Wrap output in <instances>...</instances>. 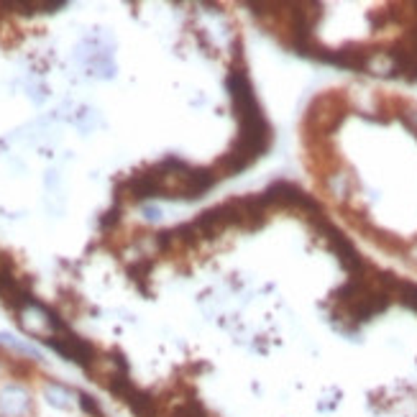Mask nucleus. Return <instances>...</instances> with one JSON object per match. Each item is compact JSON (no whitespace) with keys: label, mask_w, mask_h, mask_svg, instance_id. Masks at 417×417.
Listing matches in <instances>:
<instances>
[{"label":"nucleus","mask_w":417,"mask_h":417,"mask_svg":"<svg viewBox=\"0 0 417 417\" xmlns=\"http://www.w3.org/2000/svg\"><path fill=\"white\" fill-rule=\"evenodd\" d=\"M0 410L6 417H29L31 415V397L21 384H6L0 392Z\"/></svg>","instance_id":"nucleus-2"},{"label":"nucleus","mask_w":417,"mask_h":417,"mask_svg":"<svg viewBox=\"0 0 417 417\" xmlns=\"http://www.w3.org/2000/svg\"><path fill=\"white\" fill-rule=\"evenodd\" d=\"M77 397H80V407L85 410V415H90V417H103V407L97 404L95 397L85 395V392H80Z\"/></svg>","instance_id":"nucleus-7"},{"label":"nucleus","mask_w":417,"mask_h":417,"mask_svg":"<svg viewBox=\"0 0 417 417\" xmlns=\"http://www.w3.org/2000/svg\"><path fill=\"white\" fill-rule=\"evenodd\" d=\"M351 187H353V179H351V174H343V171H338V174H330V177H328V190H330V195H335V197H338V200L348 197Z\"/></svg>","instance_id":"nucleus-5"},{"label":"nucleus","mask_w":417,"mask_h":417,"mask_svg":"<svg viewBox=\"0 0 417 417\" xmlns=\"http://www.w3.org/2000/svg\"><path fill=\"white\" fill-rule=\"evenodd\" d=\"M171 417H213V415H210L197 400H185V402H179L177 407L171 410Z\"/></svg>","instance_id":"nucleus-6"},{"label":"nucleus","mask_w":417,"mask_h":417,"mask_svg":"<svg viewBox=\"0 0 417 417\" xmlns=\"http://www.w3.org/2000/svg\"><path fill=\"white\" fill-rule=\"evenodd\" d=\"M44 397L46 402L52 404V407H57V410H72V400H75V392L69 387H64V384H59V381H49L44 387Z\"/></svg>","instance_id":"nucleus-4"},{"label":"nucleus","mask_w":417,"mask_h":417,"mask_svg":"<svg viewBox=\"0 0 417 417\" xmlns=\"http://www.w3.org/2000/svg\"><path fill=\"white\" fill-rule=\"evenodd\" d=\"M402 123L410 128V134L417 139V111H404L402 113Z\"/></svg>","instance_id":"nucleus-8"},{"label":"nucleus","mask_w":417,"mask_h":417,"mask_svg":"<svg viewBox=\"0 0 417 417\" xmlns=\"http://www.w3.org/2000/svg\"><path fill=\"white\" fill-rule=\"evenodd\" d=\"M410 259H412V264H415V267H417V243L410 248Z\"/></svg>","instance_id":"nucleus-10"},{"label":"nucleus","mask_w":417,"mask_h":417,"mask_svg":"<svg viewBox=\"0 0 417 417\" xmlns=\"http://www.w3.org/2000/svg\"><path fill=\"white\" fill-rule=\"evenodd\" d=\"M126 404L136 417H159V400L139 387H134V392L126 397Z\"/></svg>","instance_id":"nucleus-3"},{"label":"nucleus","mask_w":417,"mask_h":417,"mask_svg":"<svg viewBox=\"0 0 417 417\" xmlns=\"http://www.w3.org/2000/svg\"><path fill=\"white\" fill-rule=\"evenodd\" d=\"M143 215L149 218V220H159V218H162V210L159 208H143Z\"/></svg>","instance_id":"nucleus-9"},{"label":"nucleus","mask_w":417,"mask_h":417,"mask_svg":"<svg viewBox=\"0 0 417 417\" xmlns=\"http://www.w3.org/2000/svg\"><path fill=\"white\" fill-rule=\"evenodd\" d=\"M46 346L52 351H57L62 358H67V361H72V364L83 366L85 372H87L90 366H92V361L97 358V351L95 346L90 341H85V338H80V335L75 333H57L52 335V338H46Z\"/></svg>","instance_id":"nucleus-1"}]
</instances>
